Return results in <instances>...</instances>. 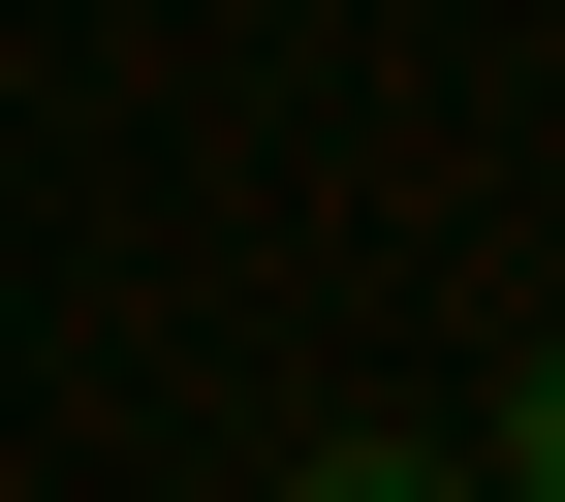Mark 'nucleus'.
Here are the masks:
<instances>
[{
	"mask_svg": "<svg viewBox=\"0 0 565 502\" xmlns=\"http://www.w3.org/2000/svg\"><path fill=\"white\" fill-rule=\"evenodd\" d=\"M440 502H503V471H440Z\"/></svg>",
	"mask_w": 565,
	"mask_h": 502,
	"instance_id": "obj_2",
	"label": "nucleus"
},
{
	"mask_svg": "<svg viewBox=\"0 0 565 502\" xmlns=\"http://www.w3.org/2000/svg\"><path fill=\"white\" fill-rule=\"evenodd\" d=\"M503 502H565V345H534V408H503Z\"/></svg>",
	"mask_w": 565,
	"mask_h": 502,
	"instance_id": "obj_1",
	"label": "nucleus"
}]
</instances>
